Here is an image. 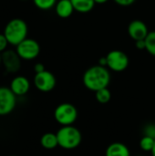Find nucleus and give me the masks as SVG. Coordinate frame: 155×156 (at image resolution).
I'll return each instance as SVG.
<instances>
[{
    "instance_id": "f03ea898",
    "label": "nucleus",
    "mask_w": 155,
    "mask_h": 156,
    "mask_svg": "<svg viewBox=\"0 0 155 156\" xmlns=\"http://www.w3.org/2000/svg\"><path fill=\"white\" fill-rule=\"evenodd\" d=\"M58 146L65 150L76 149L82 142V134L80 131L73 126H62L57 132Z\"/></svg>"
},
{
    "instance_id": "4468645a",
    "label": "nucleus",
    "mask_w": 155,
    "mask_h": 156,
    "mask_svg": "<svg viewBox=\"0 0 155 156\" xmlns=\"http://www.w3.org/2000/svg\"><path fill=\"white\" fill-rule=\"evenodd\" d=\"M40 144L42 145L43 148L47 150H52L58 146V137L57 133H47L42 135L40 139Z\"/></svg>"
},
{
    "instance_id": "f257e3e1",
    "label": "nucleus",
    "mask_w": 155,
    "mask_h": 156,
    "mask_svg": "<svg viewBox=\"0 0 155 156\" xmlns=\"http://www.w3.org/2000/svg\"><path fill=\"white\" fill-rule=\"evenodd\" d=\"M111 81V74L106 67L97 65L88 69L83 75L84 86L91 90L97 91L99 90L108 88Z\"/></svg>"
},
{
    "instance_id": "c85d7f7f",
    "label": "nucleus",
    "mask_w": 155,
    "mask_h": 156,
    "mask_svg": "<svg viewBox=\"0 0 155 156\" xmlns=\"http://www.w3.org/2000/svg\"><path fill=\"white\" fill-rule=\"evenodd\" d=\"M21 1H26V0H21Z\"/></svg>"
},
{
    "instance_id": "6e6552de",
    "label": "nucleus",
    "mask_w": 155,
    "mask_h": 156,
    "mask_svg": "<svg viewBox=\"0 0 155 156\" xmlns=\"http://www.w3.org/2000/svg\"><path fill=\"white\" fill-rule=\"evenodd\" d=\"M35 87L42 92H49L56 86L55 76L48 70H44L40 73H36L34 77Z\"/></svg>"
},
{
    "instance_id": "b1692460",
    "label": "nucleus",
    "mask_w": 155,
    "mask_h": 156,
    "mask_svg": "<svg viewBox=\"0 0 155 156\" xmlns=\"http://www.w3.org/2000/svg\"><path fill=\"white\" fill-rule=\"evenodd\" d=\"M136 43V48L138 49H145V40H138L135 41Z\"/></svg>"
},
{
    "instance_id": "5701e85b",
    "label": "nucleus",
    "mask_w": 155,
    "mask_h": 156,
    "mask_svg": "<svg viewBox=\"0 0 155 156\" xmlns=\"http://www.w3.org/2000/svg\"><path fill=\"white\" fill-rule=\"evenodd\" d=\"M34 70H35L36 73H40V72H42V71H44L46 69H45V67H44V65L42 63H37L35 65V67H34Z\"/></svg>"
},
{
    "instance_id": "f3484780",
    "label": "nucleus",
    "mask_w": 155,
    "mask_h": 156,
    "mask_svg": "<svg viewBox=\"0 0 155 156\" xmlns=\"http://www.w3.org/2000/svg\"><path fill=\"white\" fill-rule=\"evenodd\" d=\"M95 97L96 100L101 103V104H105L108 103L111 99V93L110 91V90L108 88H104L101 90H99L95 92Z\"/></svg>"
},
{
    "instance_id": "0eeeda50",
    "label": "nucleus",
    "mask_w": 155,
    "mask_h": 156,
    "mask_svg": "<svg viewBox=\"0 0 155 156\" xmlns=\"http://www.w3.org/2000/svg\"><path fill=\"white\" fill-rule=\"evenodd\" d=\"M16 104V95L10 88L0 87V116L11 113Z\"/></svg>"
},
{
    "instance_id": "a211bd4d",
    "label": "nucleus",
    "mask_w": 155,
    "mask_h": 156,
    "mask_svg": "<svg viewBox=\"0 0 155 156\" xmlns=\"http://www.w3.org/2000/svg\"><path fill=\"white\" fill-rule=\"evenodd\" d=\"M145 49L155 57V31L149 32L145 37Z\"/></svg>"
},
{
    "instance_id": "39448f33",
    "label": "nucleus",
    "mask_w": 155,
    "mask_h": 156,
    "mask_svg": "<svg viewBox=\"0 0 155 156\" xmlns=\"http://www.w3.org/2000/svg\"><path fill=\"white\" fill-rule=\"evenodd\" d=\"M16 51L19 55L21 59L32 60L38 56L40 52V47L36 40L26 37L16 46Z\"/></svg>"
},
{
    "instance_id": "1a4fd4ad",
    "label": "nucleus",
    "mask_w": 155,
    "mask_h": 156,
    "mask_svg": "<svg viewBox=\"0 0 155 156\" xmlns=\"http://www.w3.org/2000/svg\"><path fill=\"white\" fill-rule=\"evenodd\" d=\"M1 61L8 73H16L20 69L21 58L16 51L11 49L5 50L1 53Z\"/></svg>"
},
{
    "instance_id": "c756f323",
    "label": "nucleus",
    "mask_w": 155,
    "mask_h": 156,
    "mask_svg": "<svg viewBox=\"0 0 155 156\" xmlns=\"http://www.w3.org/2000/svg\"><path fill=\"white\" fill-rule=\"evenodd\" d=\"M10 156H16V155H10Z\"/></svg>"
},
{
    "instance_id": "9b49d317",
    "label": "nucleus",
    "mask_w": 155,
    "mask_h": 156,
    "mask_svg": "<svg viewBox=\"0 0 155 156\" xmlns=\"http://www.w3.org/2000/svg\"><path fill=\"white\" fill-rule=\"evenodd\" d=\"M30 89L29 80L24 76H17L14 78L10 83V90L16 96H23L28 92Z\"/></svg>"
},
{
    "instance_id": "423d86ee",
    "label": "nucleus",
    "mask_w": 155,
    "mask_h": 156,
    "mask_svg": "<svg viewBox=\"0 0 155 156\" xmlns=\"http://www.w3.org/2000/svg\"><path fill=\"white\" fill-rule=\"evenodd\" d=\"M107 67L115 72H121L127 69L129 65L128 56L121 50H112L106 56Z\"/></svg>"
},
{
    "instance_id": "a878e982",
    "label": "nucleus",
    "mask_w": 155,
    "mask_h": 156,
    "mask_svg": "<svg viewBox=\"0 0 155 156\" xmlns=\"http://www.w3.org/2000/svg\"><path fill=\"white\" fill-rule=\"evenodd\" d=\"M96 4H104L106 2H108L109 0H94Z\"/></svg>"
},
{
    "instance_id": "aec40b11",
    "label": "nucleus",
    "mask_w": 155,
    "mask_h": 156,
    "mask_svg": "<svg viewBox=\"0 0 155 156\" xmlns=\"http://www.w3.org/2000/svg\"><path fill=\"white\" fill-rule=\"evenodd\" d=\"M143 133V135L155 139V123H149L145 125Z\"/></svg>"
},
{
    "instance_id": "7ed1b4c3",
    "label": "nucleus",
    "mask_w": 155,
    "mask_h": 156,
    "mask_svg": "<svg viewBox=\"0 0 155 156\" xmlns=\"http://www.w3.org/2000/svg\"><path fill=\"white\" fill-rule=\"evenodd\" d=\"M4 35L10 45L16 47L26 38L27 25L23 19L14 18L6 24L4 29Z\"/></svg>"
},
{
    "instance_id": "20e7f679",
    "label": "nucleus",
    "mask_w": 155,
    "mask_h": 156,
    "mask_svg": "<svg viewBox=\"0 0 155 156\" xmlns=\"http://www.w3.org/2000/svg\"><path fill=\"white\" fill-rule=\"evenodd\" d=\"M54 118L61 126L73 125L78 118L77 108L71 103H61L55 109Z\"/></svg>"
},
{
    "instance_id": "ddd939ff",
    "label": "nucleus",
    "mask_w": 155,
    "mask_h": 156,
    "mask_svg": "<svg viewBox=\"0 0 155 156\" xmlns=\"http://www.w3.org/2000/svg\"><path fill=\"white\" fill-rule=\"evenodd\" d=\"M73 11L74 7L70 0H59L56 4V13L61 18L69 17Z\"/></svg>"
},
{
    "instance_id": "2eb2a0df",
    "label": "nucleus",
    "mask_w": 155,
    "mask_h": 156,
    "mask_svg": "<svg viewBox=\"0 0 155 156\" xmlns=\"http://www.w3.org/2000/svg\"><path fill=\"white\" fill-rule=\"evenodd\" d=\"M74 10L79 13H88L91 11L95 5L94 0H70Z\"/></svg>"
},
{
    "instance_id": "4be33fe9",
    "label": "nucleus",
    "mask_w": 155,
    "mask_h": 156,
    "mask_svg": "<svg viewBox=\"0 0 155 156\" xmlns=\"http://www.w3.org/2000/svg\"><path fill=\"white\" fill-rule=\"evenodd\" d=\"M113 1L122 6H129L135 2V0H113Z\"/></svg>"
},
{
    "instance_id": "f8f14e48",
    "label": "nucleus",
    "mask_w": 155,
    "mask_h": 156,
    "mask_svg": "<svg viewBox=\"0 0 155 156\" xmlns=\"http://www.w3.org/2000/svg\"><path fill=\"white\" fill-rule=\"evenodd\" d=\"M105 156H131V152L124 144L116 142L107 147Z\"/></svg>"
},
{
    "instance_id": "412c9836",
    "label": "nucleus",
    "mask_w": 155,
    "mask_h": 156,
    "mask_svg": "<svg viewBox=\"0 0 155 156\" xmlns=\"http://www.w3.org/2000/svg\"><path fill=\"white\" fill-rule=\"evenodd\" d=\"M8 41L4 34H0V53L4 52L6 49V47L8 45Z\"/></svg>"
},
{
    "instance_id": "cd10ccee",
    "label": "nucleus",
    "mask_w": 155,
    "mask_h": 156,
    "mask_svg": "<svg viewBox=\"0 0 155 156\" xmlns=\"http://www.w3.org/2000/svg\"><path fill=\"white\" fill-rule=\"evenodd\" d=\"M2 64V61H1V53H0V65Z\"/></svg>"
},
{
    "instance_id": "6ab92c4d",
    "label": "nucleus",
    "mask_w": 155,
    "mask_h": 156,
    "mask_svg": "<svg viewBox=\"0 0 155 156\" xmlns=\"http://www.w3.org/2000/svg\"><path fill=\"white\" fill-rule=\"evenodd\" d=\"M33 2L37 8L41 10H48L56 5L57 0H33Z\"/></svg>"
},
{
    "instance_id": "9d476101",
    "label": "nucleus",
    "mask_w": 155,
    "mask_h": 156,
    "mask_svg": "<svg viewBox=\"0 0 155 156\" xmlns=\"http://www.w3.org/2000/svg\"><path fill=\"white\" fill-rule=\"evenodd\" d=\"M129 36L135 41L143 40L149 34L146 24L142 20H132L128 27Z\"/></svg>"
},
{
    "instance_id": "dca6fc26",
    "label": "nucleus",
    "mask_w": 155,
    "mask_h": 156,
    "mask_svg": "<svg viewBox=\"0 0 155 156\" xmlns=\"http://www.w3.org/2000/svg\"><path fill=\"white\" fill-rule=\"evenodd\" d=\"M155 139L152 138V137H149V136H145L143 135L141 140H140V143H139V145H140V148L145 152V153H151L153 146H154Z\"/></svg>"
},
{
    "instance_id": "bb28decb",
    "label": "nucleus",
    "mask_w": 155,
    "mask_h": 156,
    "mask_svg": "<svg viewBox=\"0 0 155 156\" xmlns=\"http://www.w3.org/2000/svg\"><path fill=\"white\" fill-rule=\"evenodd\" d=\"M151 154H152V156H155V143H154V146H153V150H152Z\"/></svg>"
},
{
    "instance_id": "393cba45",
    "label": "nucleus",
    "mask_w": 155,
    "mask_h": 156,
    "mask_svg": "<svg viewBox=\"0 0 155 156\" xmlns=\"http://www.w3.org/2000/svg\"><path fill=\"white\" fill-rule=\"evenodd\" d=\"M99 65L103 66V67H107V58H106V57H103V58H100Z\"/></svg>"
}]
</instances>
